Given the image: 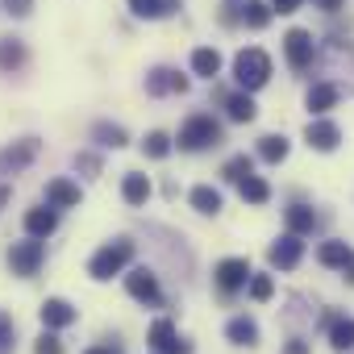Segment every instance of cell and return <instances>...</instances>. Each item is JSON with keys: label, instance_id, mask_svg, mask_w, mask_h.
Instances as JSON below:
<instances>
[{"label": "cell", "instance_id": "5b68a950", "mask_svg": "<svg viewBox=\"0 0 354 354\" xmlns=\"http://www.w3.org/2000/svg\"><path fill=\"white\" fill-rule=\"evenodd\" d=\"M283 59H288L292 71H308L313 59H317L313 34H308V30H288V34H283Z\"/></svg>", "mask_w": 354, "mask_h": 354}, {"label": "cell", "instance_id": "1f68e13d", "mask_svg": "<svg viewBox=\"0 0 354 354\" xmlns=\"http://www.w3.org/2000/svg\"><path fill=\"white\" fill-rule=\"evenodd\" d=\"M142 150H146V158H167V154H171V138H167L162 129H154V133H146Z\"/></svg>", "mask_w": 354, "mask_h": 354}, {"label": "cell", "instance_id": "52a82bcc", "mask_svg": "<svg viewBox=\"0 0 354 354\" xmlns=\"http://www.w3.org/2000/svg\"><path fill=\"white\" fill-rule=\"evenodd\" d=\"M304 142H308L313 150H321V154H333V150L342 146V129H337V121H329V117H313V121L304 125Z\"/></svg>", "mask_w": 354, "mask_h": 354}, {"label": "cell", "instance_id": "8992f818", "mask_svg": "<svg viewBox=\"0 0 354 354\" xmlns=\"http://www.w3.org/2000/svg\"><path fill=\"white\" fill-rule=\"evenodd\" d=\"M38 150H42L38 138H21V142L5 146V150H0V175H21V171L38 158Z\"/></svg>", "mask_w": 354, "mask_h": 354}, {"label": "cell", "instance_id": "d590c367", "mask_svg": "<svg viewBox=\"0 0 354 354\" xmlns=\"http://www.w3.org/2000/svg\"><path fill=\"white\" fill-rule=\"evenodd\" d=\"M0 5H5V13H9V17H17V21L34 13V0H0Z\"/></svg>", "mask_w": 354, "mask_h": 354}, {"label": "cell", "instance_id": "ba28073f", "mask_svg": "<svg viewBox=\"0 0 354 354\" xmlns=\"http://www.w3.org/2000/svg\"><path fill=\"white\" fill-rule=\"evenodd\" d=\"M250 263L246 259H221L217 263V271H213V279H217V288L225 292V296H234V292H242L246 283H250Z\"/></svg>", "mask_w": 354, "mask_h": 354}, {"label": "cell", "instance_id": "83f0119b", "mask_svg": "<svg viewBox=\"0 0 354 354\" xmlns=\"http://www.w3.org/2000/svg\"><path fill=\"white\" fill-rule=\"evenodd\" d=\"M283 221H288V230H292V234H300V238H304V234H313V230H317V213H313V209H308V205H292V209H288V217H283Z\"/></svg>", "mask_w": 354, "mask_h": 354}, {"label": "cell", "instance_id": "ac0fdd59", "mask_svg": "<svg viewBox=\"0 0 354 354\" xmlns=\"http://www.w3.org/2000/svg\"><path fill=\"white\" fill-rule=\"evenodd\" d=\"M175 9H180V0H129V13L142 17V21H158Z\"/></svg>", "mask_w": 354, "mask_h": 354}, {"label": "cell", "instance_id": "d6a6232c", "mask_svg": "<svg viewBox=\"0 0 354 354\" xmlns=\"http://www.w3.org/2000/svg\"><path fill=\"white\" fill-rule=\"evenodd\" d=\"M246 292H250V300H271V292H275V283H271V275H263V271H254L250 275V283H246Z\"/></svg>", "mask_w": 354, "mask_h": 354}, {"label": "cell", "instance_id": "3957f363", "mask_svg": "<svg viewBox=\"0 0 354 354\" xmlns=\"http://www.w3.org/2000/svg\"><path fill=\"white\" fill-rule=\"evenodd\" d=\"M221 142V125L209 117V113H192L184 125H180V146L184 150H209Z\"/></svg>", "mask_w": 354, "mask_h": 354}, {"label": "cell", "instance_id": "9c48e42d", "mask_svg": "<svg viewBox=\"0 0 354 354\" xmlns=\"http://www.w3.org/2000/svg\"><path fill=\"white\" fill-rule=\"evenodd\" d=\"M267 259H271V267H279V271H292V267H300V259H304V242H300V234H292V230H288L279 242H271Z\"/></svg>", "mask_w": 354, "mask_h": 354}, {"label": "cell", "instance_id": "e575fe53", "mask_svg": "<svg viewBox=\"0 0 354 354\" xmlns=\"http://www.w3.org/2000/svg\"><path fill=\"white\" fill-rule=\"evenodd\" d=\"M34 354H63V342L55 337V329H46V333L34 342Z\"/></svg>", "mask_w": 354, "mask_h": 354}, {"label": "cell", "instance_id": "7402d4cb", "mask_svg": "<svg viewBox=\"0 0 354 354\" xmlns=\"http://www.w3.org/2000/svg\"><path fill=\"white\" fill-rule=\"evenodd\" d=\"M21 63H26V42L21 38H0V71L13 75Z\"/></svg>", "mask_w": 354, "mask_h": 354}, {"label": "cell", "instance_id": "4fadbf2b", "mask_svg": "<svg viewBox=\"0 0 354 354\" xmlns=\"http://www.w3.org/2000/svg\"><path fill=\"white\" fill-rule=\"evenodd\" d=\"M55 230H59V209L55 205H42V209H30L26 213V234L30 238H42L46 242Z\"/></svg>", "mask_w": 354, "mask_h": 354}, {"label": "cell", "instance_id": "ffe728a7", "mask_svg": "<svg viewBox=\"0 0 354 354\" xmlns=\"http://www.w3.org/2000/svg\"><path fill=\"white\" fill-rule=\"evenodd\" d=\"M225 337H230L234 346H259V321H254V317H234V321L225 325Z\"/></svg>", "mask_w": 354, "mask_h": 354}, {"label": "cell", "instance_id": "8fae6325", "mask_svg": "<svg viewBox=\"0 0 354 354\" xmlns=\"http://www.w3.org/2000/svg\"><path fill=\"white\" fill-rule=\"evenodd\" d=\"M38 317H42V325L46 329H67V325H75V304L71 300H63V296H50V300H42V308H38Z\"/></svg>", "mask_w": 354, "mask_h": 354}, {"label": "cell", "instance_id": "d6986e66", "mask_svg": "<svg viewBox=\"0 0 354 354\" xmlns=\"http://www.w3.org/2000/svg\"><path fill=\"white\" fill-rule=\"evenodd\" d=\"M188 205H192L196 213H205V217H217V213H221V192L209 188V184H196V188L188 192Z\"/></svg>", "mask_w": 354, "mask_h": 354}, {"label": "cell", "instance_id": "7a4b0ae2", "mask_svg": "<svg viewBox=\"0 0 354 354\" xmlns=\"http://www.w3.org/2000/svg\"><path fill=\"white\" fill-rule=\"evenodd\" d=\"M234 80H238V88L259 92V88L271 80V55H267V50H259V46L238 50V59H234Z\"/></svg>", "mask_w": 354, "mask_h": 354}, {"label": "cell", "instance_id": "484cf974", "mask_svg": "<svg viewBox=\"0 0 354 354\" xmlns=\"http://www.w3.org/2000/svg\"><path fill=\"white\" fill-rule=\"evenodd\" d=\"M288 150H292V142H288L283 133H267V138H259V158H263V162H283Z\"/></svg>", "mask_w": 354, "mask_h": 354}, {"label": "cell", "instance_id": "7bdbcfd3", "mask_svg": "<svg viewBox=\"0 0 354 354\" xmlns=\"http://www.w3.org/2000/svg\"><path fill=\"white\" fill-rule=\"evenodd\" d=\"M84 354H117V350H109V346H92V350H84Z\"/></svg>", "mask_w": 354, "mask_h": 354}, {"label": "cell", "instance_id": "f35d334b", "mask_svg": "<svg viewBox=\"0 0 354 354\" xmlns=\"http://www.w3.org/2000/svg\"><path fill=\"white\" fill-rule=\"evenodd\" d=\"M313 5H317V9H325V13H337L346 0H313Z\"/></svg>", "mask_w": 354, "mask_h": 354}, {"label": "cell", "instance_id": "9a60e30c", "mask_svg": "<svg viewBox=\"0 0 354 354\" xmlns=\"http://www.w3.org/2000/svg\"><path fill=\"white\" fill-rule=\"evenodd\" d=\"M337 96H342V92H337V84L321 80V84H313V88H308L304 104H308V113H313V117H325V113H329V109L337 104Z\"/></svg>", "mask_w": 354, "mask_h": 354}, {"label": "cell", "instance_id": "74e56055", "mask_svg": "<svg viewBox=\"0 0 354 354\" xmlns=\"http://www.w3.org/2000/svg\"><path fill=\"white\" fill-rule=\"evenodd\" d=\"M283 354H308V342H304V337H288Z\"/></svg>", "mask_w": 354, "mask_h": 354}, {"label": "cell", "instance_id": "603a6c76", "mask_svg": "<svg viewBox=\"0 0 354 354\" xmlns=\"http://www.w3.org/2000/svg\"><path fill=\"white\" fill-rule=\"evenodd\" d=\"M192 71L205 75V80H217V75H221V55H217L213 46H196V50H192Z\"/></svg>", "mask_w": 354, "mask_h": 354}, {"label": "cell", "instance_id": "44dd1931", "mask_svg": "<svg viewBox=\"0 0 354 354\" xmlns=\"http://www.w3.org/2000/svg\"><path fill=\"white\" fill-rule=\"evenodd\" d=\"M92 142L96 146H109V150H121V146H129V133L121 125H113V121H96L92 125Z\"/></svg>", "mask_w": 354, "mask_h": 354}, {"label": "cell", "instance_id": "8d00e7d4", "mask_svg": "<svg viewBox=\"0 0 354 354\" xmlns=\"http://www.w3.org/2000/svg\"><path fill=\"white\" fill-rule=\"evenodd\" d=\"M75 167L88 171V175H96V171H100V158H96V154H75Z\"/></svg>", "mask_w": 354, "mask_h": 354}, {"label": "cell", "instance_id": "d4e9b609", "mask_svg": "<svg viewBox=\"0 0 354 354\" xmlns=\"http://www.w3.org/2000/svg\"><path fill=\"white\" fill-rule=\"evenodd\" d=\"M329 346H333L337 354L354 350V317H333V325H329Z\"/></svg>", "mask_w": 354, "mask_h": 354}, {"label": "cell", "instance_id": "30bf717a", "mask_svg": "<svg viewBox=\"0 0 354 354\" xmlns=\"http://www.w3.org/2000/svg\"><path fill=\"white\" fill-rule=\"evenodd\" d=\"M125 292H129L138 304H158V300H162V292H158V275L146 271V267H133V271L125 275Z\"/></svg>", "mask_w": 354, "mask_h": 354}, {"label": "cell", "instance_id": "6da1fadb", "mask_svg": "<svg viewBox=\"0 0 354 354\" xmlns=\"http://www.w3.org/2000/svg\"><path fill=\"white\" fill-rule=\"evenodd\" d=\"M133 242L129 238H117V242H104L92 259H88V275L92 279H113V275H121L129 263H133Z\"/></svg>", "mask_w": 354, "mask_h": 354}, {"label": "cell", "instance_id": "f1b7e54d", "mask_svg": "<svg viewBox=\"0 0 354 354\" xmlns=\"http://www.w3.org/2000/svg\"><path fill=\"white\" fill-rule=\"evenodd\" d=\"M146 342H150L158 354H167V346L175 342V325H171V317H154V321H150V333H146Z\"/></svg>", "mask_w": 354, "mask_h": 354}, {"label": "cell", "instance_id": "2e32d148", "mask_svg": "<svg viewBox=\"0 0 354 354\" xmlns=\"http://www.w3.org/2000/svg\"><path fill=\"white\" fill-rule=\"evenodd\" d=\"M150 192H154V184L146 180L142 171H129L125 180H121V196H125V205H133V209H142V205L150 201Z\"/></svg>", "mask_w": 354, "mask_h": 354}, {"label": "cell", "instance_id": "277c9868", "mask_svg": "<svg viewBox=\"0 0 354 354\" xmlns=\"http://www.w3.org/2000/svg\"><path fill=\"white\" fill-rule=\"evenodd\" d=\"M42 263H46L42 238H26V242H13V246H9V271H13V275L30 279V275L42 271Z\"/></svg>", "mask_w": 354, "mask_h": 354}, {"label": "cell", "instance_id": "4dcf8cb0", "mask_svg": "<svg viewBox=\"0 0 354 354\" xmlns=\"http://www.w3.org/2000/svg\"><path fill=\"white\" fill-rule=\"evenodd\" d=\"M271 13H275V5H263V0H250V5L242 9V21H246L250 30H263V26L271 21Z\"/></svg>", "mask_w": 354, "mask_h": 354}, {"label": "cell", "instance_id": "7c38bea8", "mask_svg": "<svg viewBox=\"0 0 354 354\" xmlns=\"http://www.w3.org/2000/svg\"><path fill=\"white\" fill-rule=\"evenodd\" d=\"M146 92L150 96H171V92H188V80L180 71H171V67H154L146 75Z\"/></svg>", "mask_w": 354, "mask_h": 354}, {"label": "cell", "instance_id": "4316f807", "mask_svg": "<svg viewBox=\"0 0 354 354\" xmlns=\"http://www.w3.org/2000/svg\"><path fill=\"white\" fill-rule=\"evenodd\" d=\"M238 192H242L246 205H267L271 201V184L263 180V175H246V180L238 184Z\"/></svg>", "mask_w": 354, "mask_h": 354}, {"label": "cell", "instance_id": "5bb4252c", "mask_svg": "<svg viewBox=\"0 0 354 354\" xmlns=\"http://www.w3.org/2000/svg\"><path fill=\"white\" fill-rule=\"evenodd\" d=\"M84 201V192H80V184H71V180H50L46 184V205H55V209H75Z\"/></svg>", "mask_w": 354, "mask_h": 354}, {"label": "cell", "instance_id": "cb8c5ba5", "mask_svg": "<svg viewBox=\"0 0 354 354\" xmlns=\"http://www.w3.org/2000/svg\"><path fill=\"white\" fill-rule=\"evenodd\" d=\"M225 113H230V121H254V117H259V104H254L250 92L242 88V92L225 96Z\"/></svg>", "mask_w": 354, "mask_h": 354}, {"label": "cell", "instance_id": "e0dca14e", "mask_svg": "<svg viewBox=\"0 0 354 354\" xmlns=\"http://www.w3.org/2000/svg\"><path fill=\"white\" fill-rule=\"evenodd\" d=\"M350 259H354V250H350L342 238H329V242H321V246H317V263H321V267H333V271H342Z\"/></svg>", "mask_w": 354, "mask_h": 354}, {"label": "cell", "instance_id": "836d02e7", "mask_svg": "<svg viewBox=\"0 0 354 354\" xmlns=\"http://www.w3.org/2000/svg\"><path fill=\"white\" fill-rule=\"evenodd\" d=\"M13 342H17V325L9 313H0V354H13Z\"/></svg>", "mask_w": 354, "mask_h": 354}, {"label": "cell", "instance_id": "f546056e", "mask_svg": "<svg viewBox=\"0 0 354 354\" xmlns=\"http://www.w3.org/2000/svg\"><path fill=\"white\" fill-rule=\"evenodd\" d=\"M221 175H225L230 184H242L246 175H254V158H250V154H234V158L221 167Z\"/></svg>", "mask_w": 354, "mask_h": 354}, {"label": "cell", "instance_id": "60d3db41", "mask_svg": "<svg viewBox=\"0 0 354 354\" xmlns=\"http://www.w3.org/2000/svg\"><path fill=\"white\" fill-rule=\"evenodd\" d=\"M342 275H346V283H354V259H350V263L342 267Z\"/></svg>", "mask_w": 354, "mask_h": 354}, {"label": "cell", "instance_id": "ab89813d", "mask_svg": "<svg viewBox=\"0 0 354 354\" xmlns=\"http://www.w3.org/2000/svg\"><path fill=\"white\" fill-rule=\"evenodd\" d=\"M275 9H279V13H296V9H300V0H275Z\"/></svg>", "mask_w": 354, "mask_h": 354}, {"label": "cell", "instance_id": "b9f144b4", "mask_svg": "<svg viewBox=\"0 0 354 354\" xmlns=\"http://www.w3.org/2000/svg\"><path fill=\"white\" fill-rule=\"evenodd\" d=\"M9 201H13V188H0V209H5Z\"/></svg>", "mask_w": 354, "mask_h": 354}]
</instances>
